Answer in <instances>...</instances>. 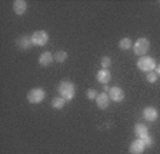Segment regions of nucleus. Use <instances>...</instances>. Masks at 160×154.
Returning <instances> with one entry per match:
<instances>
[{
  "label": "nucleus",
  "mask_w": 160,
  "mask_h": 154,
  "mask_svg": "<svg viewBox=\"0 0 160 154\" xmlns=\"http://www.w3.org/2000/svg\"><path fill=\"white\" fill-rule=\"evenodd\" d=\"M59 94L60 97H63L64 100H72L76 94V87L72 81H62L59 84Z\"/></svg>",
  "instance_id": "f257e3e1"
},
{
  "label": "nucleus",
  "mask_w": 160,
  "mask_h": 154,
  "mask_svg": "<svg viewBox=\"0 0 160 154\" xmlns=\"http://www.w3.org/2000/svg\"><path fill=\"white\" fill-rule=\"evenodd\" d=\"M46 97V91L43 89L36 87V89H32V90L27 93V100L30 101L32 104H39L44 100Z\"/></svg>",
  "instance_id": "f03ea898"
},
{
  "label": "nucleus",
  "mask_w": 160,
  "mask_h": 154,
  "mask_svg": "<svg viewBox=\"0 0 160 154\" xmlns=\"http://www.w3.org/2000/svg\"><path fill=\"white\" fill-rule=\"evenodd\" d=\"M137 67H139L142 71H153V69H156V60H154L153 57H149V56H143L137 61Z\"/></svg>",
  "instance_id": "7ed1b4c3"
},
{
  "label": "nucleus",
  "mask_w": 160,
  "mask_h": 154,
  "mask_svg": "<svg viewBox=\"0 0 160 154\" xmlns=\"http://www.w3.org/2000/svg\"><path fill=\"white\" fill-rule=\"evenodd\" d=\"M149 47H150V41L146 37H140L139 40L133 44V50L137 56H144L147 53V50H149Z\"/></svg>",
  "instance_id": "20e7f679"
},
{
  "label": "nucleus",
  "mask_w": 160,
  "mask_h": 154,
  "mask_svg": "<svg viewBox=\"0 0 160 154\" xmlns=\"http://www.w3.org/2000/svg\"><path fill=\"white\" fill-rule=\"evenodd\" d=\"M32 40H33L34 46H44L49 41V34L44 30H39L32 36Z\"/></svg>",
  "instance_id": "39448f33"
},
{
  "label": "nucleus",
  "mask_w": 160,
  "mask_h": 154,
  "mask_svg": "<svg viewBox=\"0 0 160 154\" xmlns=\"http://www.w3.org/2000/svg\"><path fill=\"white\" fill-rule=\"evenodd\" d=\"M109 99L112 101H114V103H120V101L124 100V91L120 87L114 86V87H112L109 90Z\"/></svg>",
  "instance_id": "423d86ee"
},
{
  "label": "nucleus",
  "mask_w": 160,
  "mask_h": 154,
  "mask_svg": "<svg viewBox=\"0 0 160 154\" xmlns=\"http://www.w3.org/2000/svg\"><path fill=\"white\" fill-rule=\"evenodd\" d=\"M17 46H19L22 50H29V49H32V47L34 46V43H33V40H32V37L22 36L17 39Z\"/></svg>",
  "instance_id": "0eeeda50"
},
{
  "label": "nucleus",
  "mask_w": 160,
  "mask_h": 154,
  "mask_svg": "<svg viewBox=\"0 0 160 154\" xmlns=\"http://www.w3.org/2000/svg\"><path fill=\"white\" fill-rule=\"evenodd\" d=\"M96 79H97V81H99V83H102V84H104V86H106V84L112 80V73H110L107 69H102L100 71H97Z\"/></svg>",
  "instance_id": "6e6552de"
},
{
  "label": "nucleus",
  "mask_w": 160,
  "mask_h": 154,
  "mask_svg": "<svg viewBox=\"0 0 160 154\" xmlns=\"http://www.w3.org/2000/svg\"><path fill=\"white\" fill-rule=\"evenodd\" d=\"M144 148H146V146H144L143 140H140V138H137V140H134L133 143L130 144V153L132 154H142L144 151Z\"/></svg>",
  "instance_id": "1a4fd4ad"
},
{
  "label": "nucleus",
  "mask_w": 160,
  "mask_h": 154,
  "mask_svg": "<svg viewBox=\"0 0 160 154\" xmlns=\"http://www.w3.org/2000/svg\"><path fill=\"white\" fill-rule=\"evenodd\" d=\"M109 103H110V99H109V94L107 93H100L99 96H97L96 99V104H97V107L102 108V110H104V108L109 107Z\"/></svg>",
  "instance_id": "9d476101"
},
{
  "label": "nucleus",
  "mask_w": 160,
  "mask_h": 154,
  "mask_svg": "<svg viewBox=\"0 0 160 154\" xmlns=\"http://www.w3.org/2000/svg\"><path fill=\"white\" fill-rule=\"evenodd\" d=\"M143 117L147 121H156L157 117H159V113H157L156 108L150 106V107H146L143 110Z\"/></svg>",
  "instance_id": "9b49d317"
},
{
  "label": "nucleus",
  "mask_w": 160,
  "mask_h": 154,
  "mask_svg": "<svg viewBox=\"0 0 160 154\" xmlns=\"http://www.w3.org/2000/svg\"><path fill=\"white\" fill-rule=\"evenodd\" d=\"M53 60H54L53 54L49 53V51H44V53H42L40 57H39V64L40 66H43V67H47V66H50V64L53 63Z\"/></svg>",
  "instance_id": "f8f14e48"
},
{
  "label": "nucleus",
  "mask_w": 160,
  "mask_h": 154,
  "mask_svg": "<svg viewBox=\"0 0 160 154\" xmlns=\"http://www.w3.org/2000/svg\"><path fill=\"white\" fill-rule=\"evenodd\" d=\"M134 134L137 136V138H144V137H147L149 136V128L144 126V124H142V123H137L136 126H134Z\"/></svg>",
  "instance_id": "ddd939ff"
},
{
  "label": "nucleus",
  "mask_w": 160,
  "mask_h": 154,
  "mask_svg": "<svg viewBox=\"0 0 160 154\" xmlns=\"http://www.w3.org/2000/svg\"><path fill=\"white\" fill-rule=\"evenodd\" d=\"M13 10L16 14H23L27 10V3L24 0H16L13 3Z\"/></svg>",
  "instance_id": "4468645a"
},
{
  "label": "nucleus",
  "mask_w": 160,
  "mask_h": 154,
  "mask_svg": "<svg viewBox=\"0 0 160 154\" xmlns=\"http://www.w3.org/2000/svg\"><path fill=\"white\" fill-rule=\"evenodd\" d=\"M64 104H66V100L63 97H54L52 100V107L56 108V110H60V108L64 107Z\"/></svg>",
  "instance_id": "2eb2a0df"
},
{
  "label": "nucleus",
  "mask_w": 160,
  "mask_h": 154,
  "mask_svg": "<svg viewBox=\"0 0 160 154\" xmlns=\"http://www.w3.org/2000/svg\"><path fill=\"white\" fill-rule=\"evenodd\" d=\"M132 46H133V44H132V40H130L129 37H123V39L119 41V47L122 50H129Z\"/></svg>",
  "instance_id": "dca6fc26"
},
{
  "label": "nucleus",
  "mask_w": 160,
  "mask_h": 154,
  "mask_svg": "<svg viewBox=\"0 0 160 154\" xmlns=\"http://www.w3.org/2000/svg\"><path fill=\"white\" fill-rule=\"evenodd\" d=\"M54 60H56L57 63H64V61L67 60V53L64 50L56 51V54H54Z\"/></svg>",
  "instance_id": "f3484780"
},
{
  "label": "nucleus",
  "mask_w": 160,
  "mask_h": 154,
  "mask_svg": "<svg viewBox=\"0 0 160 154\" xmlns=\"http://www.w3.org/2000/svg\"><path fill=\"white\" fill-rule=\"evenodd\" d=\"M157 73H154V71H149V73L146 74V80L149 81V83H156L157 81Z\"/></svg>",
  "instance_id": "a211bd4d"
},
{
  "label": "nucleus",
  "mask_w": 160,
  "mask_h": 154,
  "mask_svg": "<svg viewBox=\"0 0 160 154\" xmlns=\"http://www.w3.org/2000/svg\"><path fill=\"white\" fill-rule=\"evenodd\" d=\"M102 66H103V69H109V67L112 66V59H110L109 56H104L103 59H102Z\"/></svg>",
  "instance_id": "6ab92c4d"
},
{
  "label": "nucleus",
  "mask_w": 160,
  "mask_h": 154,
  "mask_svg": "<svg viewBox=\"0 0 160 154\" xmlns=\"http://www.w3.org/2000/svg\"><path fill=\"white\" fill-rule=\"evenodd\" d=\"M97 96H99V94L96 93V90H93V89L87 90V99H89V100H96Z\"/></svg>",
  "instance_id": "aec40b11"
},
{
  "label": "nucleus",
  "mask_w": 160,
  "mask_h": 154,
  "mask_svg": "<svg viewBox=\"0 0 160 154\" xmlns=\"http://www.w3.org/2000/svg\"><path fill=\"white\" fill-rule=\"evenodd\" d=\"M142 140H143V143H144V146H146V147H149V146H152V144H153V138L150 137V136L142 138Z\"/></svg>",
  "instance_id": "412c9836"
},
{
  "label": "nucleus",
  "mask_w": 160,
  "mask_h": 154,
  "mask_svg": "<svg viewBox=\"0 0 160 154\" xmlns=\"http://www.w3.org/2000/svg\"><path fill=\"white\" fill-rule=\"evenodd\" d=\"M156 73H157V76H160V64L156 66Z\"/></svg>",
  "instance_id": "4be33fe9"
}]
</instances>
